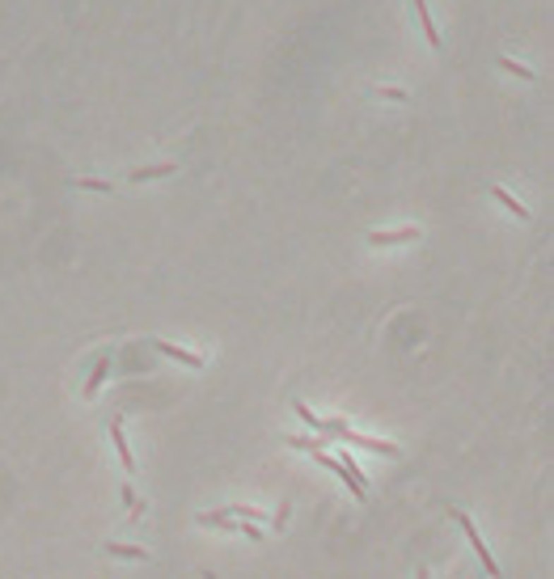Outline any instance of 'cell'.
Returning a JSON list of instances; mask_svg holds the SVG:
<instances>
[{
  "mask_svg": "<svg viewBox=\"0 0 554 579\" xmlns=\"http://www.w3.org/2000/svg\"><path fill=\"white\" fill-rule=\"evenodd\" d=\"M377 97H394V102H407V89H390V85H381V89H377Z\"/></svg>",
  "mask_w": 554,
  "mask_h": 579,
  "instance_id": "15",
  "label": "cell"
},
{
  "mask_svg": "<svg viewBox=\"0 0 554 579\" xmlns=\"http://www.w3.org/2000/svg\"><path fill=\"white\" fill-rule=\"evenodd\" d=\"M500 68H504L508 76H517V80H529V85H534V68H525V63H517V59H508V55L500 59Z\"/></svg>",
  "mask_w": 554,
  "mask_h": 579,
  "instance_id": "12",
  "label": "cell"
},
{
  "mask_svg": "<svg viewBox=\"0 0 554 579\" xmlns=\"http://www.w3.org/2000/svg\"><path fill=\"white\" fill-rule=\"evenodd\" d=\"M110 440H114V453H119L123 470H127V474H136V457H131V449H127V436H123V423H119V419L110 423Z\"/></svg>",
  "mask_w": 554,
  "mask_h": 579,
  "instance_id": "5",
  "label": "cell"
},
{
  "mask_svg": "<svg viewBox=\"0 0 554 579\" xmlns=\"http://www.w3.org/2000/svg\"><path fill=\"white\" fill-rule=\"evenodd\" d=\"M106 554H114V559H140V563L148 559V550H140V546H119V542H110Z\"/></svg>",
  "mask_w": 554,
  "mask_h": 579,
  "instance_id": "13",
  "label": "cell"
},
{
  "mask_svg": "<svg viewBox=\"0 0 554 579\" xmlns=\"http://www.w3.org/2000/svg\"><path fill=\"white\" fill-rule=\"evenodd\" d=\"M335 440H343V444H351V449H368V453H377V457H398V444H390V440H373V436H360V432H351V427H343Z\"/></svg>",
  "mask_w": 554,
  "mask_h": 579,
  "instance_id": "2",
  "label": "cell"
},
{
  "mask_svg": "<svg viewBox=\"0 0 554 579\" xmlns=\"http://www.w3.org/2000/svg\"><path fill=\"white\" fill-rule=\"evenodd\" d=\"M76 186H85V190H106V195H110V190H119L114 182H102V178H80Z\"/></svg>",
  "mask_w": 554,
  "mask_h": 579,
  "instance_id": "14",
  "label": "cell"
},
{
  "mask_svg": "<svg viewBox=\"0 0 554 579\" xmlns=\"http://www.w3.org/2000/svg\"><path fill=\"white\" fill-rule=\"evenodd\" d=\"M157 355H169L174 364H186V368H203V355H195V351H186V347H174V343H165V339H157Z\"/></svg>",
  "mask_w": 554,
  "mask_h": 579,
  "instance_id": "3",
  "label": "cell"
},
{
  "mask_svg": "<svg viewBox=\"0 0 554 579\" xmlns=\"http://www.w3.org/2000/svg\"><path fill=\"white\" fill-rule=\"evenodd\" d=\"M491 195H495V199H500V203H504V207H508V212L517 216V220H529V207H525V203H517V199H512V195H508L504 186H491Z\"/></svg>",
  "mask_w": 554,
  "mask_h": 579,
  "instance_id": "11",
  "label": "cell"
},
{
  "mask_svg": "<svg viewBox=\"0 0 554 579\" xmlns=\"http://www.w3.org/2000/svg\"><path fill=\"white\" fill-rule=\"evenodd\" d=\"M415 4V17H419V25H423V34H428V47H440V30H436V21H432V13H428V0H411Z\"/></svg>",
  "mask_w": 554,
  "mask_h": 579,
  "instance_id": "7",
  "label": "cell"
},
{
  "mask_svg": "<svg viewBox=\"0 0 554 579\" xmlns=\"http://www.w3.org/2000/svg\"><path fill=\"white\" fill-rule=\"evenodd\" d=\"M419 241V228H394V233H368V245H407Z\"/></svg>",
  "mask_w": 554,
  "mask_h": 579,
  "instance_id": "4",
  "label": "cell"
},
{
  "mask_svg": "<svg viewBox=\"0 0 554 579\" xmlns=\"http://www.w3.org/2000/svg\"><path fill=\"white\" fill-rule=\"evenodd\" d=\"M169 173H178L174 161H165V165H148V169H136L131 182H152V178H169Z\"/></svg>",
  "mask_w": 554,
  "mask_h": 579,
  "instance_id": "9",
  "label": "cell"
},
{
  "mask_svg": "<svg viewBox=\"0 0 554 579\" xmlns=\"http://www.w3.org/2000/svg\"><path fill=\"white\" fill-rule=\"evenodd\" d=\"M449 516H453V520L462 525V533L470 537V546H474V554L483 559V571H487V575H500V563H495V559H491V550L483 546V537H478V529H474V520H470L466 512H457V508H449Z\"/></svg>",
  "mask_w": 554,
  "mask_h": 579,
  "instance_id": "1",
  "label": "cell"
},
{
  "mask_svg": "<svg viewBox=\"0 0 554 579\" xmlns=\"http://www.w3.org/2000/svg\"><path fill=\"white\" fill-rule=\"evenodd\" d=\"M199 525H207V529H224V533H237V529H241L237 516H229V512H203Z\"/></svg>",
  "mask_w": 554,
  "mask_h": 579,
  "instance_id": "8",
  "label": "cell"
},
{
  "mask_svg": "<svg viewBox=\"0 0 554 579\" xmlns=\"http://www.w3.org/2000/svg\"><path fill=\"white\" fill-rule=\"evenodd\" d=\"M284 444H288V449H296V453H313V449H326V444H330V436H309V440H305V436H288Z\"/></svg>",
  "mask_w": 554,
  "mask_h": 579,
  "instance_id": "10",
  "label": "cell"
},
{
  "mask_svg": "<svg viewBox=\"0 0 554 579\" xmlns=\"http://www.w3.org/2000/svg\"><path fill=\"white\" fill-rule=\"evenodd\" d=\"M106 372H110V355H97V364H93V372H89V381H85V398H97V389H102V381H106Z\"/></svg>",
  "mask_w": 554,
  "mask_h": 579,
  "instance_id": "6",
  "label": "cell"
}]
</instances>
